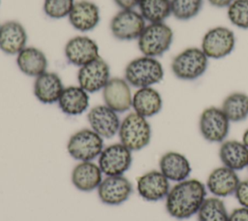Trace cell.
<instances>
[{
	"instance_id": "1f68e13d",
	"label": "cell",
	"mask_w": 248,
	"mask_h": 221,
	"mask_svg": "<svg viewBox=\"0 0 248 221\" xmlns=\"http://www.w3.org/2000/svg\"><path fill=\"white\" fill-rule=\"evenodd\" d=\"M74 4V0H45L43 10L48 17L60 19L69 16Z\"/></svg>"
},
{
	"instance_id": "603a6c76",
	"label": "cell",
	"mask_w": 248,
	"mask_h": 221,
	"mask_svg": "<svg viewBox=\"0 0 248 221\" xmlns=\"http://www.w3.org/2000/svg\"><path fill=\"white\" fill-rule=\"evenodd\" d=\"M132 107L138 114L148 118L158 114L163 108L160 92L152 86L138 88L133 95Z\"/></svg>"
},
{
	"instance_id": "7c38bea8",
	"label": "cell",
	"mask_w": 248,
	"mask_h": 221,
	"mask_svg": "<svg viewBox=\"0 0 248 221\" xmlns=\"http://www.w3.org/2000/svg\"><path fill=\"white\" fill-rule=\"evenodd\" d=\"M97 192L103 204L119 205L129 199L133 192V185L124 175H110L102 180Z\"/></svg>"
},
{
	"instance_id": "8fae6325",
	"label": "cell",
	"mask_w": 248,
	"mask_h": 221,
	"mask_svg": "<svg viewBox=\"0 0 248 221\" xmlns=\"http://www.w3.org/2000/svg\"><path fill=\"white\" fill-rule=\"evenodd\" d=\"M109 79V66L101 56L79 67L78 72V85L88 93L103 90Z\"/></svg>"
},
{
	"instance_id": "4fadbf2b",
	"label": "cell",
	"mask_w": 248,
	"mask_h": 221,
	"mask_svg": "<svg viewBox=\"0 0 248 221\" xmlns=\"http://www.w3.org/2000/svg\"><path fill=\"white\" fill-rule=\"evenodd\" d=\"M90 129L103 139H110L118 134L120 119L116 111L106 105H97L87 113Z\"/></svg>"
},
{
	"instance_id": "277c9868",
	"label": "cell",
	"mask_w": 248,
	"mask_h": 221,
	"mask_svg": "<svg viewBox=\"0 0 248 221\" xmlns=\"http://www.w3.org/2000/svg\"><path fill=\"white\" fill-rule=\"evenodd\" d=\"M151 135V126L147 118L135 111L128 113L121 120L118 137L120 142L131 151H139L147 146Z\"/></svg>"
},
{
	"instance_id": "d590c367",
	"label": "cell",
	"mask_w": 248,
	"mask_h": 221,
	"mask_svg": "<svg viewBox=\"0 0 248 221\" xmlns=\"http://www.w3.org/2000/svg\"><path fill=\"white\" fill-rule=\"evenodd\" d=\"M233 0H207V2L215 7V8H228V6L232 2Z\"/></svg>"
},
{
	"instance_id": "52a82bcc",
	"label": "cell",
	"mask_w": 248,
	"mask_h": 221,
	"mask_svg": "<svg viewBox=\"0 0 248 221\" xmlns=\"http://www.w3.org/2000/svg\"><path fill=\"white\" fill-rule=\"evenodd\" d=\"M235 35L226 26L208 29L202 38L201 48L209 59H221L230 55L234 49Z\"/></svg>"
},
{
	"instance_id": "f1b7e54d",
	"label": "cell",
	"mask_w": 248,
	"mask_h": 221,
	"mask_svg": "<svg viewBox=\"0 0 248 221\" xmlns=\"http://www.w3.org/2000/svg\"><path fill=\"white\" fill-rule=\"evenodd\" d=\"M198 221H229V213L221 198H205L198 213Z\"/></svg>"
},
{
	"instance_id": "7402d4cb",
	"label": "cell",
	"mask_w": 248,
	"mask_h": 221,
	"mask_svg": "<svg viewBox=\"0 0 248 221\" xmlns=\"http://www.w3.org/2000/svg\"><path fill=\"white\" fill-rule=\"evenodd\" d=\"M64 89L60 77L54 72H45L35 79L33 91L43 104L57 103Z\"/></svg>"
},
{
	"instance_id": "9c48e42d",
	"label": "cell",
	"mask_w": 248,
	"mask_h": 221,
	"mask_svg": "<svg viewBox=\"0 0 248 221\" xmlns=\"http://www.w3.org/2000/svg\"><path fill=\"white\" fill-rule=\"evenodd\" d=\"M132 151L121 142L109 144L98 157V165L106 176L123 175L131 167Z\"/></svg>"
},
{
	"instance_id": "7a4b0ae2",
	"label": "cell",
	"mask_w": 248,
	"mask_h": 221,
	"mask_svg": "<svg viewBox=\"0 0 248 221\" xmlns=\"http://www.w3.org/2000/svg\"><path fill=\"white\" fill-rule=\"evenodd\" d=\"M164 75L165 72L161 62L155 57L146 55L131 60L124 72L127 82L137 88L148 87L159 83Z\"/></svg>"
},
{
	"instance_id": "9a60e30c",
	"label": "cell",
	"mask_w": 248,
	"mask_h": 221,
	"mask_svg": "<svg viewBox=\"0 0 248 221\" xmlns=\"http://www.w3.org/2000/svg\"><path fill=\"white\" fill-rule=\"evenodd\" d=\"M170 189V180L160 171H149L137 179L138 193L140 198L147 202H158L166 199Z\"/></svg>"
},
{
	"instance_id": "4316f807",
	"label": "cell",
	"mask_w": 248,
	"mask_h": 221,
	"mask_svg": "<svg viewBox=\"0 0 248 221\" xmlns=\"http://www.w3.org/2000/svg\"><path fill=\"white\" fill-rule=\"evenodd\" d=\"M221 109L231 122L243 121L248 117V95L232 92L224 99Z\"/></svg>"
},
{
	"instance_id": "d4e9b609",
	"label": "cell",
	"mask_w": 248,
	"mask_h": 221,
	"mask_svg": "<svg viewBox=\"0 0 248 221\" xmlns=\"http://www.w3.org/2000/svg\"><path fill=\"white\" fill-rule=\"evenodd\" d=\"M219 158L225 167L241 171L248 167V147L236 140L224 141L219 148Z\"/></svg>"
},
{
	"instance_id": "5b68a950",
	"label": "cell",
	"mask_w": 248,
	"mask_h": 221,
	"mask_svg": "<svg viewBox=\"0 0 248 221\" xmlns=\"http://www.w3.org/2000/svg\"><path fill=\"white\" fill-rule=\"evenodd\" d=\"M173 41V31L165 22L148 23L140 37L138 47L142 55L158 57L168 51Z\"/></svg>"
},
{
	"instance_id": "4dcf8cb0",
	"label": "cell",
	"mask_w": 248,
	"mask_h": 221,
	"mask_svg": "<svg viewBox=\"0 0 248 221\" xmlns=\"http://www.w3.org/2000/svg\"><path fill=\"white\" fill-rule=\"evenodd\" d=\"M227 16L232 25L248 30V0H233L227 8Z\"/></svg>"
},
{
	"instance_id": "8d00e7d4",
	"label": "cell",
	"mask_w": 248,
	"mask_h": 221,
	"mask_svg": "<svg viewBox=\"0 0 248 221\" xmlns=\"http://www.w3.org/2000/svg\"><path fill=\"white\" fill-rule=\"evenodd\" d=\"M242 142L248 147V129H246L242 135Z\"/></svg>"
},
{
	"instance_id": "5bb4252c",
	"label": "cell",
	"mask_w": 248,
	"mask_h": 221,
	"mask_svg": "<svg viewBox=\"0 0 248 221\" xmlns=\"http://www.w3.org/2000/svg\"><path fill=\"white\" fill-rule=\"evenodd\" d=\"M64 54L69 63L78 67L100 56L98 44L88 36H76L68 40L64 47Z\"/></svg>"
},
{
	"instance_id": "484cf974",
	"label": "cell",
	"mask_w": 248,
	"mask_h": 221,
	"mask_svg": "<svg viewBox=\"0 0 248 221\" xmlns=\"http://www.w3.org/2000/svg\"><path fill=\"white\" fill-rule=\"evenodd\" d=\"M16 65L24 75L37 78L46 72L47 58L41 49L35 47H25L16 54Z\"/></svg>"
},
{
	"instance_id": "44dd1931",
	"label": "cell",
	"mask_w": 248,
	"mask_h": 221,
	"mask_svg": "<svg viewBox=\"0 0 248 221\" xmlns=\"http://www.w3.org/2000/svg\"><path fill=\"white\" fill-rule=\"evenodd\" d=\"M160 172L170 180L180 182L189 177L192 168L185 155L176 151L164 153L159 160Z\"/></svg>"
},
{
	"instance_id": "cb8c5ba5",
	"label": "cell",
	"mask_w": 248,
	"mask_h": 221,
	"mask_svg": "<svg viewBox=\"0 0 248 221\" xmlns=\"http://www.w3.org/2000/svg\"><path fill=\"white\" fill-rule=\"evenodd\" d=\"M57 103L65 114L79 115L89 107V95L79 85H70L64 87Z\"/></svg>"
},
{
	"instance_id": "6da1fadb",
	"label": "cell",
	"mask_w": 248,
	"mask_h": 221,
	"mask_svg": "<svg viewBox=\"0 0 248 221\" xmlns=\"http://www.w3.org/2000/svg\"><path fill=\"white\" fill-rule=\"evenodd\" d=\"M206 198L205 185L196 178L176 182L166 197V210L177 220H185L197 214Z\"/></svg>"
},
{
	"instance_id": "f546056e",
	"label": "cell",
	"mask_w": 248,
	"mask_h": 221,
	"mask_svg": "<svg viewBox=\"0 0 248 221\" xmlns=\"http://www.w3.org/2000/svg\"><path fill=\"white\" fill-rule=\"evenodd\" d=\"M203 0H170L171 15L178 20L186 21L199 15Z\"/></svg>"
},
{
	"instance_id": "e575fe53",
	"label": "cell",
	"mask_w": 248,
	"mask_h": 221,
	"mask_svg": "<svg viewBox=\"0 0 248 221\" xmlns=\"http://www.w3.org/2000/svg\"><path fill=\"white\" fill-rule=\"evenodd\" d=\"M114 3L121 8V10H129L134 9L139 5L140 0H113Z\"/></svg>"
},
{
	"instance_id": "ac0fdd59",
	"label": "cell",
	"mask_w": 248,
	"mask_h": 221,
	"mask_svg": "<svg viewBox=\"0 0 248 221\" xmlns=\"http://www.w3.org/2000/svg\"><path fill=\"white\" fill-rule=\"evenodd\" d=\"M69 22L78 31L88 32L93 30L100 21L99 7L88 0L75 2L69 16Z\"/></svg>"
},
{
	"instance_id": "2e32d148",
	"label": "cell",
	"mask_w": 248,
	"mask_h": 221,
	"mask_svg": "<svg viewBox=\"0 0 248 221\" xmlns=\"http://www.w3.org/2000/svg\"><path fill=\"white\" fill-rule=\"evenodd\" d=\"M105 105L118 112H125L132 107L133 95L130 84L125 79L110 78L103 88Z\"/></svg>"
},
{
	"instance_id": "d6986e66",
	"label": "cell",
	"mask_w": 248,
	"mask_h": 221,
	"mask_svg": "<svg viewBox=\"0 0 248 221\" xmlns=\"http://www.w3.org/2000/svg\"><path fill=\"white\" fill-rule=\"evenodd\" d=\"M27 43L24 26L16 20H8L0 24V49L9 55H16Z\"/></svg>"
},
{
	"instance_id": "30bf717a",
	"label": "cell",
	"mask_w": 248,
	"mask_h": 221,
	"mask_svg": "<svg viewBox=\"0 0 248 221\" xmlns=\"http://www.w3.org/2000/svg\"><path fill=\"white\" fill-rule=\"evenodd\" d=\"M145 26V19L134 9L119 11L109 23L112 36L120 41L138 40Z\"/></svg>"
},
{
	"instance_id": "8992f818",
	"label": "cell",
	"mask_w": 248,
	"mask_h": 221,
	"mask_svg": "<svg viewBox=\"0 0 248 221\" xmlns=\"http://www.w3.org/2000/svg\"><path fill=\"white\" fill-rule=\"evenodd\" d=\"M104 149V139L92 129L84 128L75 132L68 140L67 151L79 162L93 161Z\"/></svg>"
},
{
	"instance_id": "ba28073f",
	"label": "cell",
	"mask_w": 248,
	"mask_h": 221,
	"mask_svg": "<svg viewBox=\"0 0 248 221\" xmlns=\"http://www.w3.org/2000/svg\"><path fill=\"white\" fill-rule=\"evenodd\" d=\"M231 121L221 108H205L199 119V130L202 137L209 142H223L230 131Z\"/></svg>"
},
{
	"instance_id": "d6a6232c",
	"label": "cell",
	"mask_w": 248,
	"mask_h": 221,
	"mask_svg": "<svg viewBox=\"0 0 248 221\" xmlns=\"http://www.w3.org/2000/svg\"><path fill=\"white\" fill-rule=\"evenodd\" d=\"M234 196L241 206L248 207V178L239 181L234 191Z\"/></svg>"
},
{
	"instance_id": "ffe728a7",
	"label": "cell",
	"mask_w": 248,
	"mask_h": 221,
	"mask_svg": "<svg viewBox=\"0 0 248 221\" xmlns=\"http://www.w3.org/2000/svg\"><path fill=\"white\" fill-rule=\"evenodd\" d=\"M71 180L78 190L91 192L98 189L103 180V173L93 161L79 162L72 171Z\"/></svg>"
},
{
	"instance_id": "e0dca14e",
	"label": "cell",
	"mask_w": 248,
	"mask_h": 221,
	"mask_svg": "<svg viewBox=\"0 0 248 221\" xmlns=\"http://www.w3.org/2000/svg\"><path fill=\"white\" fill-rule=\"evenodd\" d=\"M239 181L235 171L222 166L211 171L206 179L205 187L213 196L226 198L234 194Z\"/></svg>"
},
{
	"instance_id": "836d02e7",
	"label": "cell",
	"mask_w": 248,
	"mask_h": 221,
	"mask_svg": "<svg viewBox=\"0 0 248 221\" xmlns=\"http://www.w3.org/2000/svg\"><path fill=\"white\" fill-rule=\"evenodd\" d=\"M229 221H248V207L240 206L234 208L229 214Z\"/></svg>"
},
{
	"instance_id": "83f0119b",
	"label": "cell",
	"mask_w": 248,
	"mask_h": 221,
	"mask_svg": "<svg viewBox=\"0 0 248 221\" xmlns=\"http://www.w3.org/2000/svg\"><path fill=\"white\" fill-rule=\"evenodd\" d=\"M140 14L149 23L164 22L170 15V0H140Z\"/></svg>"
},
{
	"instance_id": "3957f363",
	"label": "cell",
	"mask_w": 248,
	"mask_h": 221,
	"mask_svg": "<svg viewBox=\"0 0 248 221\" xmlns=\"http://www.w3.org/2000/svg\"><path fill=\"white\" fill-rule=\"evenodd\" d=\"M208 59L201 47H189L172 58L170 69L178 79L195 80L207 70Z\"/></svg>"
}]
</instances>
